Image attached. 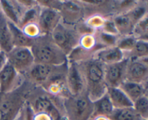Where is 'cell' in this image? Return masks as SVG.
Returning <instances> with one entry per match:
<instances>
[{
  "label": "cell",
  "instance_id": "obj_9",
  "mask_svg": "<svg viewBox=\"0 0 148 120\" xmlns=\"http://www.w3.org/2000/svg\"><path fill=\"white\" fill-rule=\"evenodd\" d=\"M60 15L56 10L44 8L38 15V26L40 31L45 34L51 33L59 24Z\"/></svg>",
  "mask_w": 148,
  "mask_h": 120
},
{
  "label": "cell",
  "instance_id": "obj_8",
  "mask_svg": "<svg viewBox=\"0 0 148 120\" xmlns=\"http://www.w3.org/2000/svg\"><path fill=\"white\" fill-rule=\"evenodd\" d=\"M66 83L69 92L74 96L81 95L85 88V82L82 72L75 62L69 66L66 75Z\"/></svg>",
  "mask_w": 148,
  "mask_h": 120
},
{
  "label": "cell",
  "instance_id": "obj_29",
  "mask_svg": "<svg viewBox=\"0 0 148 120\" xmlns=\"http://www.w3.org/2000/svg\"><path fill=\"white\" fill-rule=\"evenodd\" d=\"M81 43H82V46L85 49H88V48H91L94 45V40L93 38L91 37L89 35L85 36L81 40Z\"/></svg>",
  "mask_w": 148,
  "mask_h": 120
},
{
  "label": "cell",
  "instance_id": "obj_26",
  "mask_svg": "<svg viewBox=\"0 0 148 120\" xmlns=\"http://www.w3.org/2000/svg\"><path fill=\"white\" fill-rule=\"evenodd\" d=\"M99 39L101 40V43L107 45L108 47L116 46L117 43V38L116 37V36L105 33L103 30L100 33Z\"/></svg>",
  "mask_w": 148,
  "mask_h": 120
},
{
  "label": "cell",
  "instance_id": "obj_30",
  "mask_svg": "<svg viewBox=\"0 0 148 120\" xmlns=\"http://www.w3.org/2000/svg\"><path fill=\"white\" fill-rule=\"evenodd\" d=\"M7 62H8V59H7V53L5 52L1 51H0V71L5 66Z\"/></svg>",
  "mask_w": 148,
  "mask_h": 120
},
{
  "label": "cell",
  "instance_id": "obj_6",
  "mask_svg": "<svg viewBox=\"0 0 148 120\" xmlns=\"http://www.w3.org/2000/svg\"><path fill=\"white\" fill-rule=\"evenodd\" d=\"M128 62L129 59H124L121 62L105 65V81L108 88H118L125 80Z\"/></svg>",
  "mask_w": 148,
  "mask_h": 120
},
{
  "label": "cell",
  "instance_id": "obj_5",
  "mask_svg": "<svg viewBox=\"0 0 148 120\" xmlns=\"http://www.w3.org/2000/svg\"><path fill=\"white\" fill-rule=\"evenodd\" d=\"M53 43L65 53H70L78 43L75 35L64 26L59 24L51 33Z\"/></svg>",
  "mask_w": 148,
  "mask_h": 120
},
{
  "label": "cell",
  "instance_id": "obj_15",
  "mask_svg": "<svg viewBox=\"0 0 148 120\" xmlns=\"http://www.w3.org/2000/svg\"><path fill=\"white\" fill-rule=\"evenodd\" d=\"M92 106H93L92 115L94 117L103 116V117H109L115 109L107 93L92 103Z\"/></svg>",
  "mask_w": 148,
  "mask_h": 120
},
{
  "label": "cell",
  "instance_id": "obj_3",
  "mask_svg": "<svg viewBox=\"0 0 148 120\" xmlns=\"http://www.w3.org/2000/svg\"><path fill=\"white\" fill-rule=\"evenodd\" d=\"M68 120H88L93 111L92 103L88 96H75L67 106Z\"/></svg>",
  "mask_w": 148,
  "mask_h": 120
},
{
  "label": "cell",
  "instance_id": "obj_4",
  "mask_svg": "<svg viewBox=\"0 0 148 120\" xmlns=\"http://www.w3.org/2000/svg\"><path fill=\"white\" fill-rule=\"evenodd\" d=\"M7 56L8 62L17 72L29 70L35 63L30 48L14 47Z\"/></svg>",
  "mask_w": 148,
  "mask_h": 120
},
{
  "label": "cell",
  "instance_id": "obj_21",
  "mask_svg": "<svg viewBox=\"0 0 148 120\" xmlns=\"http://www.w3.org/2000/svg\"><path fill=\"white\" fill-rule=\"evenodd\" d=\"M131 53L132 55V59H147L148 55L147 40L137 39Z\"/></svg>",
  "mask_w": 148,
  "mask_h": 120
},
{
  "label": "cell",
  "instance_id": "obj_2",
  "mask_svg": "<svg viewBox=\"0 0 148 120\" xmlns=\"http://www.w3.org/2000/svg\"><path fill=\"white\" fill-rule=\"evenodd\" d=\"M35 63H41L50 66H59L66 61V54L53 43L46 39H34L30 47Z\"/></svg>",
  "mask_w": 148,
  "mask_h": 120
},
{
  "label": "cell",
  "instance_id": "obj_19",
  "mask_svg": "<svg viewBox=\"0 0 148 120\" xmlns=\"http://www.w3.org/2000/svg\"><path fill=\"white\" fill-rule=\"evenodd\" d=\"M111 120H142L143 118L132 108L114 109L112 114L109 117Z\"/></svg>",
  "mask_w": 148,
  "mask_h": 120
},
{
  "label": "cell",
  "instance_id": "obj_24",
  "mask_svg": "<svg viewBox=\"0 0 148 120\" xmlns=\"http://www.w3.org/2000/svg\"><path fill=\"white\" fill-rule=\"evenodd\" d=\"M137 39L134 37L133 35H130V36H127L119 40L116 43V46L121 49L123 52L124 51H132L133 47H134V44H135L136 41Z\"/></svg>",
  "mask_w": 148,
  "mask_h": 120
},
{
  "label": "cell",
  "instance_id": "obj_7",
  "mask_svg": "<svg viewBox=\"0 0 148 120\" xmlns=\"http://www.w3.org/2000/svg\"><path fill=\"white\" fill-rule=\"evenodd\" d=\"M148 76L147 62L143 59H129L126 69L125 80L143 83L147 81Z\"/></svg>",
  "mask_w": 148,
  "mask_h": 120
},
{
  "label": "cell",
  "instance_id": "obj_28",
  "mask_svg": "<svg viewBox=\"0 0 148 120\" xmlns=\"http://www.w3.org/2000/svg\"><path fill=\"white\" fill-rule=\"evenodd\" d=\"M103 31L105 33H109V34L116 36L118 34V30L116 27L114 21H105L102 26Z\"/></svg>",
  "mask_w": 148,
  "mask_h": 120
},
{
  "label": "cell",
  "instance_id": "obj_20",
  "mask_svg": "<svg viewBox=\"0 0 148 120\" xmlns=\"http://www.w3.org/2000/svg\"><path fill=\"white\" fill-rule=\"evenodd\" d=\"M0 7L3 13L9 19V21L17 26L20 18L17 8L12 4V1H0Z\"/></svg>",
  "mask_w": 148,
  "mask_h": 120
},
{
  "label": "cell",
  "instance_id": "obj_17",
  "mask_svg": "<svg viewBox=\"0 0 148 120\" xmlns=\"http://www.w3.org/2000/svg\"><path fill=\"white\" fill-rule=\"evenodd\" d=\"M114 23L118 30V33L125 36H130L132 33L134 26L135 25L132 20L128 12L115 17Z\"/></svg>",
  "mask_w": 148,
  "mask_h": 120
},
{
  "label": "cell",
  "instance_id": "obj_13",
  "mask_svg": "<svg viewBox=\"0 0 148 120\" xmlns=\"http://www.w3.org/2000/svg\"><path fill=\"white\" fill-rule=\"evenodd\" d=\"M17 72L7 62L5 66L0 71V92L6 93L11 89L15 80Z\"/></svg>",
  "mask_w": 148,
  "mask_h": 120
},
{
  "label": "cell",
  "instance_id": "obj_14",
  "mask_svg": "<svg viewBox=\"0 0 148 120\" xmlns=\"http://www.w3.org/2000/svg\"><path fill=\"white\" fill-rule=\"evenodd\" d=\"M119 88L123 92L132 100V102L143 95H146L147 88L145 87L144 84L137 83L131 81L124 80L120 84Z\"/></svg>",
  "mask_w": 148,
  "mask_h": 120
},
{
  "label": "cell",
  "instance_id": "obj_22",
  "mask_svg": "<svg viewBox=\"0 0 148 120\" xmlns=\"http://www.w3.org/2000/svg\"><path fill=\"white\" fill-rule=\"evenodd\" d=\"M147 30H148V23L147 17L145 16L142 20L137 22L134 26L132 33L133 36L137 39L140 40H147Z\"/></svg>",
  "mask_w": 148,
  "mask_h": 120
},
{
  "label": "cell",
  "instance_id": "obj_16",
  "mask_svg": "<svg viewBox=\"0 0 148 120\" xmlns=\"http://www.w3.org/2000/svg\"><path fill=\"white\" fill-rule=\"evenodd\" d=\"M52 66L41 63H34L29 69L32 80L37 82H43L49 79L52 73Z\"/></svg>",
  "mask_w": 148,
  "mask_h": 120
},
{
  "label": "cell",
  "instance_id": "obj_34",
  "mask_svg": "<svg viewBox=\"0 0 148 120\" xmlns=\"http://www.w3.org/2000/svg\"><path fill=\"white\" fill-rule=\"evenodd\" d=\"M0 51H1V49H0Z\"/></svg>",
  "mask_w": 148,
  "mask_h": 120
},
{
  "label": "cell",
  "instance_id": "obj_23",
  "mask_svg": "<svg viewBox=\"0 0 148 120\" xmlns=\"http://www.w3.org/2000/svg\"><path fill=\"white\" fill-rule=\"evenodd\" d=\"M133 108L143 119L148 118V98L147 95L137 98L133 102Z\"/></svg>",
  "mask_w": 148,
  "mask_h": 120
},
{
  "label": "cell",
  "instance_id": "obj_12",
  "mask_svg": "<svg viewBox=\"0 0 148 120\" xmlns=\"http://www.w3.org/2000/svg\"><path fill=\"white\" fill-rule=\"evenodd\" d=\"M7 26L12 36L14 47L30 48L33 44L34 39L27 36L18 26L10 21H7Z\"/></svg>",
  "mask_w": 148,
  "mask_h": 120
},
{
  "label": "cell",
  "instance_id": "obj_31",
  "mask_svg": "<svg viewBox=\"0 0 148 120\" xmlns=\"http://www.w3.org/2000/svg\"><path fill=\"white\" fill-rule=\"evenodd\" d=\"M33 120H52L49 115L46 114H35Z\"/></svg>",
  "mask_w": 148,
  "mask_h": 120
},
{
  "label": "cell",
  "instance_id": "obj_1",
  "mask_svg": "<svg viewBox=\"0 0 148 120\" xmlns=\"http://www.w3.org/2000/svg\"><path fill=\"white\" fill-rule=\"evenodd\" d=\"M82 75L87 88V96L92 103L101 98L107 93L105 81V65L95 59L84 63L82 67Z\"/></svg>",
  "mask_w": 148,
  "mask_h": 120
},
{
  "label": "cell",
  "instance_id": "obj_27",
  "mask_svg": "<svg viewBox=\"0 0 148 120\" xmlns=\"http://www.w3.org/2000/svg\"><path fill=\"white\" fill-rule=\"evenodd\" d=\"M23 31L29 36L31 38L34 39V37L38 36L39 32H40V29H39L38 25L34 24V23H30V24L27 25L25 27H23Z\"/></svg>",
  "mask_w": 148,
  "mask_h": 120
},
{
  "label": "cell",
  "instance_id": "obj_25",
  "mask_svg": "<svg viewBox=\"0 0 148 120\" xmlns=\"http://www.w3.org/2000/svg\"><path fill=\"white\" fill-rule=\"evenodd\" d=\"M37 16V12H36V10L34 7L29 9L27 11H26V12L23 15L21 16L17 26L20 28V27L22 28V27H25L27 25L30 24V23H33V22L36 20Z\"/></svg>",
  "mask_w": 148,
  "mask_h": 120
},
{
  "label": "cell",
  "instance_id": "obj_11",
  "mask_svg": "<svg viewBox=\"0 0 148 120\" xmlns=\"http://www.w3.org/2000/svg\"><path fill=\"white\" fill-rule=\"evenodd\" d=\"M106 93L115 109L133 107L132 100L119 88H108Z\"/></svg>",
  "mask_w": 148,
  "mask_h": 120
},
{
  "label": "cell",
  "instance_id": "obj_32",
  "mask_svg": "<svg viewBox=\"0 0 148 120\" xmlns=\"http://www.w3.org/2000/svg\"><path fill=\"white\" fill-rule=\"evenodd\" d=\"M94 120H111L109 117H103V116H98V117H95V119Z\"/></svg>",
  "mask_w": 148,
  "mask_h": 120
},
{
  "label": "cell",
  "instance_id": "obj_33",
  "mask_svg": "<svg viewBox=\"0 0 148 120\" xmlns=\"http://www.w3.org/2000/svg\"><path fill=\"white\" fill-rule=\"evenodd\" d=\"M142 120H147V119H142Z\"/></svg>",
  "mask_w": 148,
  "mask_h": 120
},
{
  "label": "cell",
  "instance_id": "obj_18",
  "mask_svg": "<svg viewBox=\"0 0 148 120\" xmlns=\"http://www.w3.org/2000/svg\"><path fill=\"white\" fill-rule=\"evenodd\" d=\"M14 47L12 36L7 22L0 21V49L8 53Z\"/></svg>",
  "mask_w": 148,
  "mask_h": 120
},
{
  "label": "cell",
  "instance_id": "obj_10",
  "mask_svg": "<svg viewBox=\"0 0 148 120\" xmlns=\"http://www.w3.org/2000/svg\"><path fill=\"white\" fill-rule=\"evenodd\" d=\"M124 59V52L116 46H109L101 49L95 53V59L104 65L116 63L121 62Z\"/></svg>",
  "mask_w": 148,
  "mask_h": 120
}]
</instances>
